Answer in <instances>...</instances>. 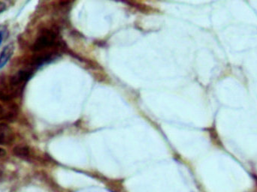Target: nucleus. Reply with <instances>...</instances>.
<instances>
[{
  "label": "nucleus",
  "instance_id": "nucleus-9",
  "mask_svg": "<svg viewBox=\"0 0 257 192\" xmlns=\"http://www.w3.org/2000/svg\"><path fill=\"white\" fill-rule=\"evenodd\" d=\"M6 151H5L4 149H2V148H0V158H1V157L4 156V155H6Z\"/></svg>",
  "mask_w": 257,
  "mask_h": 192
},
{
  "label": "nucleus",
  "instance_id": "nucleus-8",
  "mask_svg": "<svg viewBox=\"0 0 257 192\" xmlns=\"http://www.w3.org/2000/svg\"><path fill=\"white\" fill-rule=\"evenodd\" d=\"M6 4L4 2L0 1V14L3 13L6 9Z\"/></svg>",
  "mask_w": 257,
  "mask_h": 192
},
{
  "label": "nucleus",
  "instance_id": "nucleus-6",
  "mask_svg": "<svg viewBox=\"0 0 257 192\" xmlns=\"http://www.w3.org/2000/svg\"><path fill=\"white\" fill-rule=\"evenodd\" d=\"M14 152H15V155L19 157H23V158L28 157L29 155V149L25 146H18L14 149Z\"/></svg>",
  "mask_w": 257,
  "mask_h": 192
},
{
  "label": "nucleus",
  "instance_id": "nucleus-4",
  "mask_svg": "<svg viewBox=\"0 0 257 192\" xmlns=\"http://www.w3.org/2000/svg\"><path fill=\"white\" fill-rule=\"evenodd\" d=\"M13 130L5 123H0V145H10L15 140Z\"/></svg>",
  "mask_w": 257,
  "mask_h": 192
},
{
  "label": "nucleus",
  "instance_id": "nucleus-7",
  "mask_svg": "<svg viewBox=\"0 0 257 192\" xmlns=\"http://www.w3.org/2000/svg\"><path fill=\"white\" fill-rule=\"evenodd\" d=\"M6 29L3 26H0V46L3 43V39H4L5 35H6Z\"/></svg>",
  "mask_w": 257,
  "mask_h": 192
},
{
  "label": "nucleus",
  "instance_id": "nucleus-2",
  "mask_svg": "<svg viewBox=\"0 0 257 192\" xmlns=\"http://www.w3.org/2000/svg\"><path fill=\"white\" fill-rule=\"evenodd\" d=\"M60 39L57 32L54 29H43L36 36L31 50L35 54L57 52L56 48L60 46Z\"/></svg>",
  "mask_w": 257,
  "mask_h": 192
},
{
  "label": "nucleus",
  "instance_id": "nucleus-3",
  "mask_svg": "<svg viewBox=\"0 0 257 192\" xmlns=\"http://www.w3.org/2000/svg\"><path fill=\"white\" fill-rule=\"evenodd\" d=\"M19 113V107L12 101L0 103V121L14 120Z\"/></svg>",
  "mask_w": 257,
  "mask_h": 192
},
{
  "label": "nucleus",
  "instance_id": "nucleus-1",
  "mask_svg": "<svg viewBox=\"0 0 257 192\" xmlns=\"http://www.w3.org/2000/svg\"><path fill=\"white\" fill-rule=\"evenodd\" d=\"M30 68L21 69L10 76H0V99L2 101H12L21 96L27 82L34 75Z\"/></svg>",
  "mask_w": 257,
  "mask_h": 192
},
{
  "label": "nucleus",
  "instance_id": "nucleus-5",
  "mask_svg": "<svg viewBox=\"0 0 257 192\" xmlns=\"http://www.w3.org/2000/svg\"><path fill=\"white\" fill-rule=\"evenodd\" d=\"M14 51H15V47L13 44H9L3 48V51L0 54V70L9 63L13 55Z\"/></svg>",
  "mask_w": 257,
  "mask_h": 192
}]
</instances>
